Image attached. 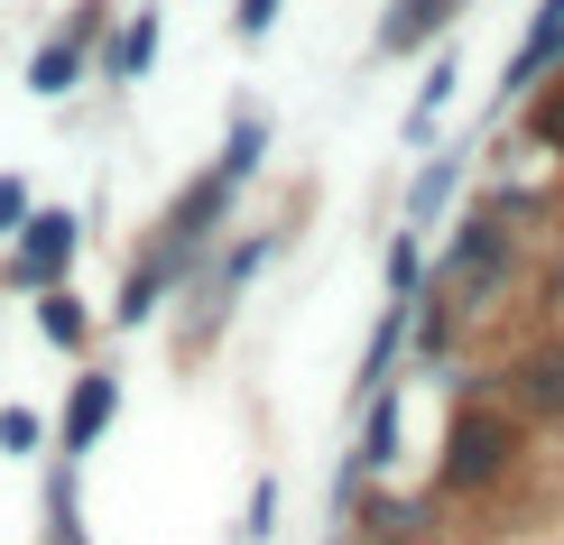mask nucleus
<instances>
[{
  "instance_id": "18",
  "label": "nucleus",
  "mask_w": 564,
  "mask_h": 545,
  "mask_svg": "<svg viewBox=\"0 0 564 545\" xmlns=\"http://www.w3.org/2000/svg\"><path fill=\"white\" fill-rule=\"evenodd\" d=\"M454 56H444V46H435V65H426V84H416V102H408V139H416V149H426V139H435V121H444V102H454Z\"/></svg>"
},
{
  "instance_id": "17",
  "label": "nucleus",
  "mask_w": 564,
  "mask_h": 545,
  "mask_svg": "<svg viewBox=\"0 0 564 545\" xmlns=\"http://www.w3.org/2000/svg\"><path fill=\"white\" fill-rule=\"evenodd\" d=\"M149 56H158V10H130V29L111 37V56H102V75L111 84H139V75H149Z\"/></svg>"
},
{
  "instance_id": "21",
  "label": "nucleus",
  "mask_w": 564,
  "mask_h": 545,
  "mask_svg": "<svg viewBox=\"0 0 564 545\" xmlns=\"http://www.w3.org/2000/svg\"><path fill=\"white\" fill-rule=\"evenodd\" d=\"M0 454H10V462H37V454H46V416L10 397V407H0Z\"/></svg>"
},
{
  "instance_id": "9",
  "label": "nucleus",
  "mask_w": 564,
  "mask_h": 545,
  "mask_svg": "<svg viewBox=\"0 0 564 545\" xmlns=\"http://www.w3.org/2000/svg\"><path fill=\"white\" fill-rule=\"evenodd\" d=\"M111 416H121V370H84L75 389H65V425H56V444H65V462H84V454H102V435H111Z\"/></svg>"
},
{
  "instance_id": "15",
  "label": "nucleus",
  "mask_w": 564,
  "mask_h": 545,
  "mask_svg": "<svg viewBox=\"0 0 564 545\" xmlns=\"http://www.w3.org/2000/svg\"><path fill=\"white\" fill-rule=\"evenodd\" d=\"M454 195H463V157H426V167H416V185H408V231H426Z\"/></svg>"
},
{
  "instance_id": "22",
  "label": "nucleus",
  "mask_w": 564,
  "mask_h": 545,
  "mask_svg": "<svg viewBox=\"0 0 564 545\" xmlns=\"http://www.w3.org/2000/svg\"><path fill=\"white\" fill-rule=\"evenodd\" d=\"M278 10H288V0H231V37H250V46H260V37L278 29Z\"/></svg>"
},
{
  "instance_id": "11",
  "label": "nucleus",
  "mask_w": 564,
  "mask_h": 545,
  "mask_svg": "<svg viewBox=\"0 0 564 545\" xmlns=\"http://www.w3.org/2000/svg\"><path fill=\"white\" fill-rule=\"evenodd\" d=\"M463 10H473V0H389V10H380V37H370V46H380V56H426V46L454 29Z\"/></svg>"
},
{
  "instance_id": "25",
  "label": "nucleus",
  "mask_w": 564,
  "mask_h": 545,
  "mask_svg": "<svg viewBox=\"0 0 564 545\" xmlns=\"http://www.w3.org/2000/svg\"><path fill=\"white\" fill-rule=\"evenodd\" d=\"M269 517H278V481H260V490H250V545L269 536Z\"/></svg>"
},
{
  "instance_id": "1",
  "label": "nucleus",
  "mask_w": 564,
  "mask_h": 545,
  "mask_svg": "<svg viewBox=\"0 0 564 545\" xmlns=\"http://www.w3.org/2000/svg\"><path fill=\"white\" fill-rule=\"evenodd\" d=\"M519 277H528V231H519V212H509V204H473V212L454 222V241L435 250V287H426V296H444L463 324H473V315H490V305L519 287Z\"/></svg>"
},
{
  "instance_id": "3",
  "label": "nucleus",
  "mask_w": 564,
  "mask_h": 545,
  "mask_svg": "<svg viewBox=\"0 0 564 545\" xmlns=\"http://www.w3.org/2000/svg\"><path fill=\"white\" fill-rule=\"evenodd\" d=\"M231 204H241V185H231L223 167H204V176H195V185H185V195H176V204L149 222V241L167 250V269H176V277H195L204 259L223 250V231H231Z\"/></svg>"
},
{
  "instance_id": "5",
  "label": "nucleus",
  "mask_w": 564,
  "mask_h": 545,
  "mask_svg": "<svg viewBox=\"0 0 564 545\" xmlns=\"http://www.w3.org/2000/svg\"><path fill=\"white\" fill-rule=\"evenodd\" d=\"M75 250H84V212H56V204H37V212H29V231L10 241V269H0V287H19V296H46V287H65Z\"/></svg>"
},
{
  "instance_id": "4",
  "label": "nucleus",
  "mask_w": 564,
  "mask_h": 545,
  "mask_svg": "<svg viewBox=\"0 0 564 545\" xmlns=\"http://www.w3.org/2000/svg\"><path fill=\"white\" fill-rule=\"evenodd\" d=\"M269 250H278V231H231V241L195 269V324H185V351H204L231 324V305H241V287L269 269Z\"/></svg>"
},
{
  "instance_id": "26",
  "label": "nucleus",
  "mask_w": 564,
  "mask_h": 545,
  "mask_svg": "<svg viewBox=\"0 0 564 545\" xmlns=\"http://www.w3.org/2000/svg\"><path fill=\"white\" fill-rule=\"evenodd\" d=\"M536 305H546V315H564V259H555L546 277H536Z\"/></svg>"
},
{
  "instance_id": "23",
  "label": "nucleus",
  "mask_w": 564,
  "mask_h": 545,
  "mask_svg": "<svg viewBox=\"0 0 564 545\" xmlns=\"http://www.w3.org/2000/svg\"><path fill=\"white\" fill-rule=\"evenodd\" d=\"M29 176H0V241H19V231H29Z\"/></svg>"
},
{
  "instance_id": "19",
  "label": "nucleus",
  "mask_w": 564,
  "mask_h": 545,
  "mask_svg": "<svg viewBox=\"0 0 564 545\" xmlns=\"http://www.w3.org/2000/svg\"><path fill=\"white\" fill-rule=\"evenodd\" d=\"M519 130H528L546 157H564V75H546V84H536L528 102H519Z\"/></svg>"
},
{
  "instance_id": "24",
  "label": "nucleus",
  "mask_w": 564,
  "mask_h": 545,
  "mask_svg": "<svg viewBox=\"0 0 564 545\" xmlns=\"http://www.w3.org/2000/svg\"><path fill=\"white\" fill-rule=\"evenodd\" d=\"M361 545H444V536H435V527H426V517H408V527H370V536H361Z\"/></svg>"
},
{
  "instance_id": "20",
  "label": "nucleus",
  "mask_w": 564,
  "mask_h": 545,
  "mask_svg": "<svg viewBox=\"0 0 564 545\" xmlns=\"http://www.w3.org/2000/svg\"><path fill=\"white\" fill-rule=\"evenodd\" d=\"M380 277H389V305H416V296H426V241H416V231H398L389 259H380Z\"/></svg>"
},
{
  "instance_id": "7",
  "label": "nucleus",
  "mask_w": 564,
  "mask_h": 545,
  "mask_svg": "<svg viewBox=\"0 0 564 545\" xmlns=\"http://www.w3.org/2000/svg\"><path fill=\"white\" fill-rule=\"evenodd\" d=\"M102 19H111L102 0H84V10H75V19H65V29H56V37H46L37 56H29V92L65 102V92L84 84V65H93V37H102Z\"/></svg>"
},
{
  "instance_id": "10",
  "label": "nucleus",
  "mask_w": 564,
  "mask_h": 545,
  "mask_svg": "<svg viewBox=\"0 0 564 545\" xmlns=\"http://www.w3.org/2000/svg\"><path fill=\"white\" fill-rule=\"evenodd\" d=\"M398 444H408V416H398V389L361 397V444H351V462H343V500H361V481H380V471L398 462Z\"/></svg>"
},
{
  "instance_id": "12",
  "label": "nucleus",
  "mask_w": 564,
  "mask_h": 545,
  "mask_svg": "<svg viewBox=\"0 0 564 545\" xmlns=\"http://www.w3.org/2000/svg\"><path fill=\"white\" fill-rule=\"evenodd\" d=\"M167 287H176L167 250H158V241H139V259H130V277H121V305H111V315H121V324H149L158 305H167Z\"/></svg>"
},
{
  "instance_id": "14",
  "label": "nucleus",
  "mask_w": 564,
  "mask_h": 545,
  "mask_svg": "<svg viewBox=\"0 0 564 545\" xmlns=\"http://www.w3.org/2000/svg\"><path fill=\"white\" fill-rule=\"evenodd\" d=\"M260 157H269V111H231V130H223V157H214V167H223L231 185H250V176H260Z\"/></svg>"
},
{
  "instance_id": "13",
  "label": "nucleus",
  "mask_w": 564,
  "mask_h": 545,
  "mask_svg": "<svg viewBox=\"0 0 564 545\" xmlns=\"http://www.w3.org/2000/svg\"><path fill=\"white\" fill-rule=\"evenodd\" d=\"M46 545H93L84 536V462H65V454L46 471Z\"/></svg>"
},
{
  "instance_id": "2",
  "label": "nucleus",
  "mask_w": 564,
  "mask_h": 545,
  "mask_svg": "<svg viewBox=\"0 0 564 545\" xmlns=\"http://www.w3.org/2000/svg\"><path fill=\"white\" fill-rule=\"evenodd\" d=\"M528 454V416L509 407V397H454V416H444V454H435V500H490V490L519 471Z\"/></svg>"
},
{
  "instance_id": "6",
  "label": "nucleus",
  "mask_w": 564,
  "mask_h": 545,
  "mask_svg": "<svg viewBox=\"0 0 564 545\" xmlns=\"http://www.w3.org/2000/svg\"><path fill=\"white\" fill-rule=\"evenodd\" d=\"M490 397H509L528 425H564V334L519 342L500 370H490Z\"/></svg>"
},
{
  "instance_id": "8",
  "label": "nucleus",
  "mask_w": 564,
  "mask_h": 545,
  "mask_svg": "<svg viewBox=\"0 0 564 545\" xmlns=\"http://www.w3.org/2000/svg\"><path fill=\"white\" fill-rule=\"evenodd\" d=\"M546 75H564V0H536V19H528V37H519V56L500 65V111H519Z\"/></svg>"
},
{
  "instance_id": "16",
  "label": "nucleus",
  "mask_w": 564,
  "mask_h": 545,
  "mask_svg": "<svg viewBox=\"0 0 564 545\" xmlns=\"http://www.w3.org/2000/svg\"><path fill=\"white\" fill-rule=\"evenodd\" d=\"M37 334L56 342V351H84V342H93V305H84L75 287H46V296H37Z\"/></svg>"
}]
</instances>
